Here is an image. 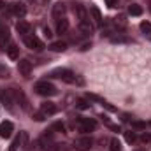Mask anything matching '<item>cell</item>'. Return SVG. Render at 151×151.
<instances>
[{"instance_id":"obj_1","label":"cell","mask_w":151,"mask_h":151,"mask_svg":"<svg viewBox=\"0 0 151 151\" xmlns=\"http://www.w3.org/2000/svg\"><path fill=\"white\" fill-rule=\"evenodd\" d=\"M35 91H37L39 95H42V97H53V95L58 93L56 88H55V84H51L49 81H39L37 84H35Z\"/></svg>"},{"instance_id":"obj_2","label":"cell","mask_w":151,"mask_h":151,"mask_svg":"<svg viewBox=\"0 0 151 151\" xmlns=\"http://www.w3.org/2000/svg\"><path fill=\"white\" fill-rule=\"evenodd\" d=\"M51 77H58V79H62V81H65L69 84H74L76 81H77L76 74L72 70H69V69H56V70L51 72Z\"/></svg>"},{"instance_id":"obj_3","label":"cell","mask_w":151,"mask_h":151,"mask_svg":"<svg viewBox=\"0 0 151 151\" xmlns=\"http://www.w3.org/2000/svg\"><path fill=\"white\" fill-rule=\"evenodd\" d=\"M95 127H97L95 119H90V118H79V119H77V130L83 132V134H86V132H93Z\"/></svg>"},{"instance_id":"obj_4","label":"cell","mask_w":151,"mask_h":151,"mask_svg":"<svg viewBox=\"0 0 151 151\" xmlns=\"http://www.w3.org/2000/svg\"><path fill=\"white\" fill-rule=\"evenodd\" d=\"M91 146H93V139L88 137V135L79 137V139L74 142V148L77 151H88V150H91Z\"/></svg>"},{"instance_id":"obj_5","label":"cell","mask_w":151,"mask_h":151,"mask_svg":"<svg viewBox=\"0 0 151 151\" xmlns=\"http://www.w3.org/2000/svg\"><path fill=\"white\" fill-rule=\"evenodd\" d=\"M2 102L7 106V107H12V104L16 102V90L14 88H9L2 93Z\"/></svg>"},{"instance_id":"obj_6","label":"cell","mask_w":151,"mask_h":151,"mask_svg":"<svg viewBox=\"0 0 151 151\" xmlns=\"http://www.w3.org/2000/svg\"><path fill=\"white\" fill-rule=\"evenodd\" d=\"M25 44H27L30 49H34V51H42V49H44L42 40H40V39H37V37H34V35L25 37Z\"/></svg>"},{"instance_id":"obj_7","label":"cell","mask_w":151,"mask_h":151,"mask_svg":"<svg viewBox=\"0 0 151 151\" xmlns=\"http://www.w3.org/2000/svg\"><path fill=\"white\" fill-rule=\"evenodd\" d=\"M9 12H12V14L18 16V18H23V16L27 14V7H25L21 2H14V4L9 5Z\"/></svg>"},{"instance_id":"obj_8","label":"cell","mask_w":151,"mask_h":151,"mask_svg":"<svg viewBox=\"0 0 151 151\" xmlns=\"http://www.w3.org/2000/svg\"><path fill=\"white\" fill-rule=\"evenodd\" d=\"M18 70H19V74L25 76V77H28L30 76V72H32V62L30 60H19L18 62Z\"/></svg>"},{"instance_id":"obj_9","label":"cell","mask_w":151,"mask_h":151,"mask_svg":"<svg viewBox=\"0 0 151 151\" xmlns=\"http://www.w3.org/2000/svg\"><path fill=\"white\" fill-rule=\"evenodd\" d=\"M12 130H14V125L11 121H2L0 123V137L4 139H9L12 135Z\"/></svg>"},{"instance_id":"obj_10","label":"cell","mask_w":151,"mask_h":151,"mask_svg":"<svg viewBox=\"0 0 151 151\" xmlns=\"http://www.w3.org/2000/svg\"><path fill=\"white\" fill-rule=\"evenodd\" d=\"M90 14H91V18H93V25H95V27H102V25H104V18H102V12L99 11V7L91 5V7H90Z\"/></svg>"},{"instance_id":"obj_11","label":"cell","mask_w":151,"mask_h":151,"mask_svg":"<svg viewBox=\"0 0 151 151\" xmlns=\"http://www.w3.org/2000/svg\"><path fill=\"white\" fill-rule=\"evenodd\" d=\"M79 30H81V34H84V35H90V34H93V30H95V25L86 18V19H83V21H79Z\"/></svg>"},{"instance_id":"obj_12","label":"cell","mask_w":151,"mask_h":151,"mask_svg":"<svg viewBox=\"0 0 151 151\" xmlns=\"http://www.w3.org/2000/svg\"><path fill=\"white\" fill-rule=\"evenodd\" d=\"M16 30H18L23 37H28V35H30V32H32V27H30L27 21H21V19H19V21L16 23Z\"/></svg>"},{"instance_id":"obj_13","label":"cell","mask_w":151,"mask_h":151,"mask_svg":"<svg viewBox=\"0 0 151 151\" xmlns=\"http://www.w3.org/2000/svg\"><path fill=\"white\" fill-rule=\"evenodd\" d=\"M56 111H58V107H56L53 102H44V104H40V113L46 114V116L56 114Z\"/></svg>"},{"instance_id":"obj_14","label":"cell","mask_w":151,"mask_h":151,"mask_svg":"<svg viewBox=\"0 0 151 151\" xmlns=\"http://www.w3.org/2000/svg\"><path fill=\"white\" fill-rule=\"evenodd\" d=\"M9 40H11V34L7 28H0V47H7L9 46Z\"/></svg>"},{"instance_id":"obj_15","label":"cell","mask_w":151,"mask_h":151,"mask_svg":"<svg viewBox=\"0 0 151 151\" xmlns=\"http://www.w3.org/2000/svg\"><path fill=\"white\" fill-rule=\"evenodd\" d=\"M65 4H62V2H58V4H55L53 5V16L55 18H63V14H65Z\"/></svg>"},{"instance_id":"obj_16","label":"cell","mask_w":151,"mask_h":151,"mask_svg":"<svg viewBox=\"0 0 151 151\" xmlns=\"http://www.w3.org/2000/svg\"><path fill=\"white\" fill-rule=\"evenodd\" d=\"M49 49L55 51V53H63V51L67 49V42H62V40L51 42V44H49Z\"/></svg>"},{"instance_id":"obj_17","label":"cell","mask_w":151,"mask_h":151,"mask_svg":"<svg viewBox=\"0 0 151 151\" xmlns=\"http://www.w3.org/2000/svg\"><path fill=\"white\" fill-rule=\"evenodd\" d=\"M5 51H7V56H9L11 60H16V58L19 56V47H18L16 44H9V46L5 47Z\"/></svg>"},{"instance_id":"obj_18","label":"cell","mask_w":151,"mask_h":151,"mask_svg":"<svg viewBox=\"0 0 151 151\" xmlns=\"http://www.w3.org/2000/svg\"><path fill=\"white\" fill-rule=\"evenodd\" d=\"M67 30H69V21H67L65 18H60L58 23H56V32H58V34H65Z\"/></svg>"},{"instance_id":"obj_19","label":"cell","mask_w":151,"mask_h":151,"mask_svg":"<svg viewBox=\"0 0 151 151\" xmlns=\"http://www.w3.org/2000/svg\"><path fill=\"white\" fill-rule=\"evenodd\" d=\"M113 23H114V27H116V28H119V30L127 28V19H125V16H123V14L116 16V18L113 19Z\"/></svg>"},{"instance_id":"obj_20","label":"cell","mask_w":151,"mask_h":151,"mask_svg":"<svg viewBox=\"0 0 151 151\" xmlns=\"http://www.w3.org/2000/svg\"><path fill=\"white\" fill-rule=\"evenodd\" d=\"M74 12L77 14L79 21L86 19V9H84V5H81V4H76V5H74Z\"/></svg>"},{"instance_id":"obj_21","label":"cell","mask_w":151,"mask_h":151,"mask_svg":"<svg viewBox=\"0 0 151 151\" xmlns=\"http://www.w3.org/2000/svg\"><path fill=\"white\" fill-rule=\"evenodd\" d=\"M128 12L132 16H141L142 14V7L139 4H132V5H128Z\"/></svg>"},{"instance_id":"obj_22","label":"cell","mask_w":151,"mask_h":151,"mask_svg":"<svg viewBox=\"0 0 151 151\" xmlns=\"http://www.w3.org/2000/svg\"><path fill=\"white\" fill-rule=\"evenodd\" d=\"M76 107H77V109H81V111H86V109H90V104H88L84 99H77Z\"/></svg>"},{"instance_id":"obj_23","label":"cell","mask_w":151,"mask_h":151,"mask_svg":"<svg viewBox=\"0 0 151 151\" xmlns=\"http://www.w3.org/2000/svg\"><path fill=\"white\" fill-rule=\"evenodd\" d=\"M19 141H21V146L23 148H28V134L27 132H21L19 134Z\"/></svg>"},{"instance_id":"obj_24","label":"cell","mask_w":151,"mask_h":151,"mask_svg":"<svg viewBox=\"0 0 151 151\" xmlns=\"http://www.w3.org/2000/svg\"><path fill=\"white\" fill-rule=\"evenodd\" d=\"M141 30H142L144 34H151V23L150 21H142V23H141Z\"/></svg>"},{"instance_id":"obj_25","label":"cell","mask_w":151,"mask_h":151,"mask_svg":"<svg viewBox=\"0 0 151 151\" xmlns=\"http://www.w3.org/2000/svg\"><path fill=\"white\" fill-rule=\"evenodd\" d=\"M111 40H113V42H127L128 39L125 37L123 34H118V35H113V37H111Z\"/></svg>"},{"instance_id":"obj_26","label":"cell","mask_w":151,"mask_h":151,"mask_svg":"<svg viewBox=\"0 0 151 151\" xmlns=\"http://www.w3.org/2000/svg\"><path fill=\"white\" fill-rule=\"evenodd\" d=\"M111 151H121V144L118 139H113L111 141Z\"/></svg>"},{"instance_id":"obj_27","label":"cell","mask_w":151,"mask_h":151,"mask_svg":"<svg viewBox=\"0 0 151 151\" xmlns=\"http://www.w3.org/2000/svg\"><path fill=\"white\" fill-rule=\"evenodd\" d=\"M18 146H21V141H19V135L12 141V144H11V148H9V151H16L18 150Z\"/></svg>"},{"instance_id":"obj_28","label":"cell","mask_w":151,"mask_h":151,"mask_svg":"<svg viewBox=\"0 0 151 151\" xmlns=\"http://www.w3.org/2000/svg\"><path fill=\"white\" fill-rule=\"evenodd\" d=\"M132 128L142 130V128H146V123H144V121H132Z\"/></svg>"},{"instance_id":"obj_29","label":"cell","mask_w":151,"mask_h":151,"mask_svg":"<svg viewBox=\"0 0 151 151\" xmlns=\"http://www.w3.org/2000/svg\"><path fill=\"white\" fill-rule=\"evenodd\" d=\"M53 130H58V132H65V125H63L62 121H56V123L53 125Z\"/></svg>"},{"instance_id":"obj_30","label":"cell","mask_w":151,"mask_h":151,"mask_svg":"<svg viewBox=\"0 0 151 151\" xmlns=\"http://www.w3.org/2000/svg\"><path fill=\"white\" fill-rule=\"evenodd\" d=\"M125 139H127V142H134L135 141V134L134 132H125Z\"/></svg>"},{"instance_id":"obj_31","label":"cell","mask_w":151,"mask_h":151,"mask_svg":"<svg viewBox=\"0 0 151 151\" xmlns=\"http://www.w3.org/2000/svg\"><path fill=\"white\" fill-rule=\"evenodd\" d=\"M0 74H2V77H9V69L0 65Z\"/></svg>"},{"instance_id":"obj_32","label":"cell","mask_w":151,"mask_h":151,"mask_svg":"<svg viewBox=\"0 0 151 151\" xmlns=\"http://www.w3.org/2000/svg\"><path fill=\"white\" fill-rule=\"evenodd\" d=\"M44 118H46V114H42V113H35L34 114V119H35V121H42Z\"/></svg>"},{"instance_id":"obj_33","label":"cell","mask_w":151,"mask_h":151,"mask_svg":"<svg viewBox=\"0 0 151 151\" xmlns=\"http://www.w3.org/2000/svg\"><path fill=\"white\" fill-rule=\"evenodd\" d=\"M107 127H109V128H111V130H114V132H119V127H118V125H113V123H111V121H109V123H107Z\"/></svg>"},{"instance_id":"obj_34","label":"cell","mask_w":151,"mask_h":151,"mask_svg":"<svg viewBox=\"0 0 151 151\" xmlns=\"http://www.w3.org/2000/svg\"><path fill=\"white\" fill-rule=\"evenodd\" d=\"M102 106H104V107H106L107 111H116V109H114L113 106H109V104H107V102H104V100H102Z\"/></svg>"},{"instance_id":"obj_35","label":"cell","mask_w":151,"mask_h":151,"mask_svg":"<svg viewBox=\"0 0 151 151\" xmlns=\"http://www.w3.org/2000/svg\"><path fill=\"white\" fill-rule=\"evenodd\" d=\"M44 35H46V37H47V39L51 37V35H53V34H51V30H49V28H47V27H46V28H44Z\"/></svg>"},{"instance_id":"obj_36","label":"cell","mask_w":151,"mask_h":151,"mask_svg":"<svg viewBox=\"0 0 151 151\" xmlns=\"http://www.w3.org/2000/svg\"><path fill=\"white\" fill-rule=\"evenodd\" d=\"M141 139L146 142V141H151V135H150V134H142V137H141Z\"/></svg>"},{"instance_id":"obj_37","label":"cell","mask_w":151,"mask_h":151,"mask_svg":"<svg viewBox=\"0 0 151 151\" xmlns=\"http://www.w3.org/2000/svg\"><path fill=\"white\" fill-rule=\"evenodd\" d=\"M106 2H107L109 7H116V0H106Z\"/></svg>"},{"instance_id":"obj_38","label":"cell","mask_w":151,"mask_h":151,"mask_svg":"<svg viewBox=\"0 0 151 151\" xmlns=\"http://www.w3.org/2000/svg\"><path fill=\"white\" fill-rule=\"evenodd\" d=\"M2 5H4V2H2V0H0V9H2Z\"/></svg>"},{"instance_id":"obj_39","label":"cell","mask_w":151,"mask_h":151,"mask_svg":"<svg viewBox=\"0 0 151 151\" xmlns=\"http://www.w3.org/2000/svg\"><path fill=\"white\" fill-rule=\"evenodd\" d=\"M148 125H150V127H151V121H150V123H148Z\"/></svg>"},{"instance_id":"obj_40","label":"cell","mask_w":151,"mask_h":151,"mask_svg":"<svg viewBox=\"0 0 151 151\" xmlns=\"http://www.w3.org/2000/svg\"><path fill=\"white\" fill-rule=\"evenodd\" d=\"M137 151H142V150H137Z\"/></svg>"}]
</instances>
